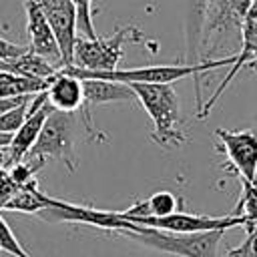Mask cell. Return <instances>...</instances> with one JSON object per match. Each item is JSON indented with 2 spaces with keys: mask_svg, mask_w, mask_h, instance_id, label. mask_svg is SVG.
I'll return each instance as SVG.
<instances>
[{
  "mask_svg": "<svg viewBox=\"0 0 257 257\" xmlns=\"http://www.w3.org/2000/svg\"><path fill=\"white\" fill-rule=\"evenodd\" d=\"M143 38V32L135 26H122L116 28L114 34L106 38H76L74 44V60L72 66L84 68V70H112L118 68V62L124 54L126 42H139Z\"/></svg>",
  "mask_w": 257,
  "mask_h": 257,
  "instance_id": "obj_5",
  "label": "cell"
},
{
  "mask_svg": "<svg viewBox=\"0 0 257 257\" xmlns=\"http://www.w3.org/2000/svg\"><path fill=\"white\" fill-rule=\"evenodd\" d=\"M135 92L128 84L116 82V80H102V78H82V106H80V118L84 122L86 133H90L96 141H106L102 133H98L92 124V110L100 104L108 102H120V100H135Z\"/></svg>",
  "mask_w": 257,
  "mask_h": 257,
  "instance_id": "obj_9",
  "label": "cell"
},
{
  "mask_svg": "<svg viewBox=\"0 0 257 257\" xmlns=\"http://www.w3.org/2000/svg\"><path fill=\"white\" fill-rule=\"evenodd\" d=\"M10 139H12V135H6V133H0V149H2V147H6V145L10 143Z\"/></svg>",
  "mask_w": 257,
  "mask_h": 257,
  "instance_id": "obj_23",
  "label": "cell"
},
{
  "mask_svg": "<svg viewBox=\"0 0 257 257\" xmlns=\"http://www.w3.org/2000/svg\"><path fill=\"white\" fill-rule=\"evenodd\" d=\"M116 233L149 249L171 253L177 257H217L219 243L225 235L223 229L201 233H173L141 225H133V229H122Z\"/></svg>",
  "mask_w": 257,
  "mask_h": 257,
  "instance_id": "obj_3",
  "label": "cell"
},
{
  "mask_svg": "<svg viewBox=\"0 0 257 257\" xmlns=\"http://www.w3.org/2000/svg\"><path fill=\"white\" fill-rule=\"evenodd\" d=\"M38 6L48 20L60 54H62V64L72 66L74 60V44H76V14H74V4L72 0H38ZM62 66V68H64Z\"/></svg>",
  "mask_w": 257,
  "mask_h": 257,
  "instance_id": "obj_11",
  "label": "cell"
},
{
  "mask_svg": "<svg viewBox=\"0 0 257 257\" xmlns=\"http://www.w3.org/2000/svg\"><path fill=\"white\" fill-rule=\"evenodd\" d=\"M137 100L153 120L151 141L165 151L177 149L187 143L183 133V116L179 108V96L173 84H128Z\"/></svg>",
  "mask_w": 257,
  "mask_h": 257,
  "instance_id": "obj_1",
  "label": "cell"
},
{
  "mask_svg": "<svg viewBox=\"0 0 257 257\" xmlns=\"http://www.w3.org/2000/svg\"><path fill=\"white\" fill-rule=\"evenodd\" d=\"M46 100L54 110L62 112H78L82 106V80L68 74L66 70H58L48 78L46 84Z\"/></svg>",
  "mask_w": 257,
  "mask_h": 257,
  "instance_id": "obj_13",
  "label": "cell"
},
{
  "mask_svg": "<svg viewBox=\"0 0 257 257\" xmlns=\"http://www.w3.org/2000/svg\"><path fill=\"white\" fill-rule=\"evenodd\" d=\"M133 225L141 227H153L173 233H201V231H217V229H233V227H245L243 217L225 215V217H211V215H195V213H183L175 211L167 217H135L131 219Z\"/></svg>",
  "mask_w": 257,
  "mask_h": 257,
  "instance_id": "obj_8",
  "label": "cell"
},
{
  "mask_svg": "<svg viewBox=\"0 0 257 257\" xmlns=\"http://www.w3.org/2000/svg\"><path fill=\"white\" fill-rule=\"evenodd\" d=\"M0 251H6L12 257H32L16 239L14 231L10 229V225L4 221V217L0 215Z\"/></svg>",
  "mask_w": 257,
  "mask_h": 257,
  "instance_id": "obj_19",
  "label": "cell"
},
{
  "mask_svg": "<svg viewBox=\"0 0 257 257\" xmlns=\"http://www.w3.org/2000/svg\"><path fill=\"white\" fill-rule=\"evenodd\" d=\"M28 50V46H22V44H16V42H10L6 38L0 36V62L2 60H12V58H18L20 54H24Z\"/></svg>",
  "mask_w": 257,
  "mask_h": 257,
  "instance_id": "obj_22",
  "label": "cell"
},
{
  "mask_svg": "<svg viewBox=\"0 0 257 257\" xmlns=\"http://www.w3.org/2000/svg\"><path fill=\"white\" fill-rule=\"evenodd\" d=\"M36 215L48 223H80V225L98 227L110 233L133 229V223L124 221L118 211H102V209H92L84 205H72L68 201L52 199V197H48V205Z\"/></svg>",
  "mask_w": 257,
  "mask_h": 257,
  "instance_id": "obj_7",
  "label": "cell"
},
{
  "mask_svg": "<svg viewBox=\"0 0 257 257\" xmlns=\"http://www.w3.org/2000/svg\"><path fill=\"white\" fill-rule=\"evenodd\" d=\"M74 126H76L74 112H62L52 108L28 157L40 159L44 163L60 161L70 173H74L76 171V153H74L76 128Z\"/></svg>",
  "mask_w": 257,
  "mask_h": 257,
  "instance_id": "obj_4",
  "label": "cell"
},
{
  "mask_svg": "<svg viewBox=\"0 0 257 257\" xmlns=\"http://www.w3.org/2000/svg\"><path fill=\"white\" fill-rule=\"evenodd\" d=\"M245 229H247V231H253V229H257V221H255V223H251V225H247Z\"/></svg>",
  "mask_w": 257,
  "mask_h": 257,
  "instance_id": "obj_24",
  "label": "cell"
},
{
  "mask_svg": "<svg viewBox=\"0 0 257 257\" xmlns=\"http://www.w3.org/2000/svg\"><path fill=\"white\" fill-rule=\"evenodd\" d=\"M215 137L219 139V147L225 153L229 165L239 175V179L253 181L257 171V135L253 128L249 131H227L217 128Z\"/></svg>",
  "mask_w": 257,
  "mask_h": 257,
  "instance_id": "obj_10",
  "label": "cell"
},
{
  "mask_svg": "<svg viewBox=\"0 0 257 257\" xmlns=\"http://www.w3.org/2000/svg\"><path fill=\"white\" fill-rule=\"evenodd\" d=\"M233 56L217 58V60H201L197 64H149L137 68H112V70H84L78 66H64L68 74L76 78H102V80H116L124 84H173L185 76H201L209 70L221 68L231 64Z\"/></svg>",
  "mask_w": 257,
  "mask_h": 257,
  "instance_id": "obj_2",
  "label": "cell"
},
{
  "mask_svg": "<svg viewBox=\"0 0 257 257\" xmlns=\"http://www.w3.org/2000/svg\"><path fill=\"white\" fill-rule=\"evenodd\" d=\"M257 68V0H251V6L247 8L243 20H241V32H239V50L233 54V62H231V70L223 76L221 84L217 86V90L213 92V96L197 110V118L205 120L211 114V108L215 106V102L221 98V94L229 88V84L233 82V78L245 68Z\"/></svg>",
  "mask_w": 257,
  "mask_h": 257,
  "instance_id": "obj_6",
  "label": "cell"
},
{
  "mask_svg": "<svg viewBox=\"0 0 257 257\" xmlns=\"http://www.w3.org/2000/svg\"><path fill=\"white\" fill-rule=\"evenodd\" d=\"M24 12H26V30L30 38L28 48L38 56H42L44 60H48L52 66L62 68L64 64H62V54H60L56 36L42 14L38 0H24Z\"/></svg>",
  "mask_w": 257,
  "mask_h": 257,
  "instance_id": "obj_12",
  "label": "cell"
},
{
  "mask_svg": "<svg viewBox=\"0 0 257 257\" xmlns=\"http://www.w3.org/2000/svg\"><path fill=\"white\" fill-rule=\"evenodd\" d=\"M209 0H187V16H185V40H187V64L201 62V40H203V24Z\"/></svg>",
  "mask_w": 257,
  "mask_h": 257,
  "instance_id": "obj_14",
  "label": "cell"
},
{
  "mask_svg": "<svg viewBox=\"0 0 257 257\" xmlns=\"http://www.w3.org/2000/svg\"><path fill=\"white\" fill-rule=\"evenodd\" d=\"M20 187L14 183V179L10 177V171L6 167H0V211L6 205V201L18 191Z\"/></svg>",
  "mask_w": 257,
  "mask_h": 257,
  "instance_id": "obj_21",
  "label": "cell"
},
{
  "mask_svg": "<svg viewBox=\"0 0 257 257\" xmlns=\"http://www.w3.org/2000/svg\"><path fill=\"white\" fill-rule=\"evenodd\" d=\"M253 131H255V135H257V114H255V122H253Z\"/></svg>",
  "mask_w": 257,
  "mask_h": 257,
  "instance_id": "obj_25",
  "label": "cell"
},
{
  "mask_svg": "<svg viewBox=\"0 0 257 257\" xmlns=\"http://www.w3.org/2000/svg\"><path fill=\"white\" fill-rule=\"evenodd\" d=\"M251 183H253V185L257 187V171H255V177H253V181H251Z\"/></svg>",
  "mask_w": 257,
  "mask_h": 257,
  "instance_id": "obj_26",
  "label": "cell"
},
{
  "mask_svg": "<svg viewBox=\"0 0 257 257\" xmlns=\"http://www.w3.org/2000/svg\"><path fill=\"white\" fill-rule=\"evenodd\" d=\"M74 4V14H76V34L82 38H98V32L92 24V10L90 4L92 0H72Z\"/></svg>",
  "mask_w": 257,
  "mask_h": 257,
  "instance_id": "obj_18",
  "label": "cell"
},
{
  "mask_svg": "<svg viewBox=\"0 0 257 257\" xmlns=\"http://www.w3.org/2000/svg\"><path fill=\"white\" fill-rule=\"evenodd\" d=\"M241 181V195H239V203L233 211L235 217H243L245 219V227L257 221V187L251 181L239 179Z\"/></svg>",
  "mask_w": 257,
  "mask_h": 257,
  "instance_id": "obj_16",
  "label": "cell"
},
{
  "mask_svg": "<svg viewBox=\"0 0 257 257\" xmlns=\"http://www.w3.org/2000/svg\"><path fill=\"white\" fill-rule=\"evenodd\" d=\"M225 257H257V229L249 231L245 241L239 247L229 249Z\"/></svg>",
  "mask_w": 257,
  "mask_h": 257,
  "instance_id": "obj_20",
  "label": "cell"
},
{
  "mask_svg": "<svg viewBox=\"0 0 257 257\" xmlns=\"http://www.w3.org/2000/svg\"><path fill=\"white\" fill-rule=\"evenodd\" d=\"M48 205V195L42 193L38 189L36 179L28 181L26 185H22L2 207V211H18V213H28V215H36L40 213L44 207Z\"/></svg>",
  "mask_w": 257,
  "mask_h": 257,
  "instance_id": "obj_15",
  "label": "cell"
},
{
  "mask_svg": "<svg viewBox=\"0 0 257 257\" xmlns=\"http://www.w3.org/2000/svg\"><path fill=\"white\" fill-rule=\"evenodd\" d=\"M34 96V94H32ZM32 96H28L26 100H22L20 104L12 106L10 110L2 112L0 114V133H6V135H14L20 124L24 122V118L28 116L30 112V102H32Z\"/></svg>",
  "mask_w": 257,
  "mask_h": 257,
  "instance_id": "obj_17",
  "label": "cell"
}]
</instances>
